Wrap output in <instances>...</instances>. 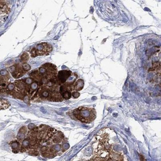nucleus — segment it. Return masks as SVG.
I'll return each mask as SVG.
<instances>
[{
	"label": "nucleus",
	"instance_id": "1",
	"mask_svg": "<svg viewBox=\"0 0 161 161\" xmlns=\"http://www.w3.org/2000/svg\"><path fill=\"white\" fill-rule=\"evenodd\" d=\"M73 116L83 123L89 124L92 122L96 117L95 110L88 107H79L72 112Z\"/></svg>",
	"mask_w": 161,
	"mask_h": 161
},
{
	"label": "nucleus",
	"instance_id": "2",
	"mask_svg": "<svg viewBox=\"0 0 161 161\" xmlns=\"http://www.w3.org/2000/svg\"><path fill=\"white\" fill-rule=\"evenodd\" d=\"M39 72L43 78L48 80L55 78L57 75V69L56 66L52 63H45L39 68Z\"/></svg>",
	"mask_w": 161,
	"mask_h": 161
},
{
	"label": "nucleus",
	"instance_id": "3",
	"mask_svg": "<svg viewBox=\"0 0 161 161\" xmlns=\"http://www.w3.org/2000/svg\"><path fill=\"white\" fill-rule=\"evenodd\" d=\"M52 47L47 43L38 44L30 51V55L32 57L40 55H47L52 52Z\"/></svg>",
	"mask_w": 161,
	"mask_h": 161
},
{
	"label": "nucleus",
	"instance_id": "4",
	"mask_svg": "<svg viewBox=\"0 0 161 161\" xmlns=\"http://www.w3.org/2000/svg\"><path fill=\"white\" fill-rule=\"evenodd\" d=\"M51 93V87L47 85H39V88L35 95L33 101H35L36 99L40 100H48L50 101Z\"/></svg>",
	"mask_w": 161,
	"mask_h": 161
},
{
	"label": "nucleus",
	"instance_id": "5",
	"mask_svg": "<svg viewBox=\"0 0 161 161\" xmlns=\"http://www.w3.org/2000/svg\"><path fill=\"white\" fill-rule=\"evenodd\" d=\"M72 73L71 71L69 70H61L59 71L56 76V81H57V85L60 86L65 83Z\"/></svg>",
	"mask_w": 161,
	"mask_h": 161
},
{
	"label": "nucleus",
	"instance_id": "6",
	"mask_svg": "<svg viewBox=\"0 0 161 161\" xmlns=\"http://www.w3.org/2000/svg\"><path fill=\"white\" fill-rule=\"evenodd\" d=\"M9 72L12 74V77L15 79H19L23 76L26 72L23 70L21 65H16L12 66L9 68Z\"/></svg>",
	"mask_w": 161,
	"mask_h": 161
},
{
	"label": "nucleus",
	"instance_id": "7",
	"mask_svg": "<svg viewBox=\"0 0 161 161\" xmlns=\"http://www.w3.org/2000/svg\"><path fill=\"white\" fill-rule=\"evenodd\" d=\"M39 88V83L34 81L30 85L29 90L28 91V95L29 96L30 100H34L35 95L38 91V89Z\"/></svg>",
	"mask_w": 161,
	"mask_h": 161
},
{
	"label": "nucleus",
	"instance_id": "8",
	"mask_svg": "<svg viewBox=\"0 0 161 161\" xmlns=\"http://www.w3.org/2000/svg\"><path fill=\"white\" fill-rule=\"evenodd\" d=\"M64 139V135L61 132H56L49 140L52 144H60Z\"/></svg>",
	"mask_w": 161,
	"mask_h": 161
},
{
	"label": "nucleus",
	"instance_id": "9",
	"mask_svg": "<svg viewBox=\"0 0 161 161\" xmlns=\"http://www.w3.org/2000/svg\"><path fill=\"white\" fill-rule=\"evenodd\" d=\"M16 88L18 90L24 92H27V86L25 82V79H19V80H16L14 82Z\"/></svg>",
	"mask_w": 161,
	"mask_h": 161
},
{
	"label": "nucleus",
	"instance_id": "10",
	"mask_svg": "<svg viewBox=\"0 0 161 161\" xmlns=\"http://www.w3.org/2000/svg\"><path fill=\"white\" fill-rule=\"evenodd\" d=\"M27 128L26 126H23L20 128L19 131L17 135V140L21 142L27 136Z\"/></svg>",
	"mask_w": 161,
	"mask_h": 161
},
{
	"label": "nucleus",
	"instance_id": "11",
	"mask_svg": "<svg viewBox=\"0 0 161 161\" xmlns=\"http://www.w3.org/2000/svg\"><path fill=\"white\" fill-rule=\"evenodd\" d=\"M30 76L34 81H36V82L39 83L41 82L42 79L43 78L42 75H41L40 73L39 72V70H38L32 71L31 73H30Z\"/></svg>",
	"mask_w": 161,
	"mask_h": 161
},
{
	"label": "nucleus",
	"instance_id": "12",
	"mask_svg": "<svg viewBox=\"0 0 161 161\" xmlns=\"http://www.w3.org/2000/svg\"><path fill=\"white\" fill-rule=\"evenodd\" d=\"M84 86V81L83 79H76L75 82L73 83V91H80L83 89Z\"/></svg>",
	"mask_w": 161,
	"mask_h": 161
},
{
	"label": "nucleus",
	"instance_id": "13",
	"mask_svg": "<svg viewBox=\"0 0 161 161\" xmlns=\"http://www.w3.org/2000/svg\"><path fill=\"white\" fill-rule=\"evenodd\" d=\"M10 146L12 150V152L15 153L20 152V149H21V142H19L18 140H13L10 143Z\"/></svg>",
	"mask_w": 161,
	"mask_h": 161
},
{
	"label": "nucleus",
	"instance_id": "14",
	"mask_svg": "<svg viewBox=\"0 0 161 161\" xmlns=\"http://www.w3.org/2000/svg\"><path fill=\"white\" fill-rule=\"evenodd\" d=\"M11 78V73L7 70H0V79L1 80L8 81Z\"/></svg>",
	"mask_w": 161,
	"mask_h": 161
},
{
	"label": "nucleus",
	"instance_id": "15",
	"mask_svg": "<svg viewBox=\"0 0 161 161\" xmlns=\"http://www.w3.org/2000/svg\"><path fill=\"white\" fill-rule=\"evenodd\" d=\"M10 106H11V104L7 99L0 98V110L9 108Z\"/></svg>",
	"mask_w": 161,
	"mask_h": 161
},
{
	"label": "nucleus",
	"instance_id": "16",
	"mask_svg": "<svg viewBox=\"0 0 161 161\" xmlns=\"http://www.w3.org/2000/svg\"><path fill=\"white\" fill-rule=\"evenodd\" d=\"M16 88V86H15V84L14 83H9L8 85H7V87L6 88L5 92L6 93H9L10 95L13 92V91L15 90Z\"/></svg>",
	"mask_w": 161,
	"mask_h": 161
},
{
	"label": "nucleus",
	"instance_id": "17",
	"mask_svg": "<svg viewBox=\"0 0 161 161\" xmlns=\"http://www.w3.org/2000/svg\"><path fill=\"white\" fill-rule=\"evenodd\" d=\"M29 58H30V55L29 54V53L25 52L21 55L20 59H21L22 63H26L27 61H29Z\"/></svg>",
	"mask_w": 161,
	"mask_h": 161
},
{
	"label": "nucleus",
	"instance_id": "18",
	"mask_svg": "<svg viewBox=\"0 0 161 161\" xmlns=\"http://www.w3.org/2000/svg\"><path fill=\"white\" fill-rule=\"evenodd\" d=\"M22 68L23 69V70L25 71V72H27V71H29L30 70V69H31V66H30L29 64L27 63H23V64L22 65Z\"/></svg>",
	"mask_w": 161,
	"mask_h": 161
},
{
	"label": "nucleus",
	"instance_id": "19",
	"mask_svg": "<svg viewBox=\"0 0 161 161\" xmlns=\"http://www.w3.org/2000/svg\"><path fill=\"white\" fill-rule=\"evenodd\" d=\"M80 96V94L78 92V91H73L71 92V97H73L74 99L78 98Z\"/></svg>",
	"mask_w": 161,
	"mask_h": 161
},
{
	"label": "nucleus",
	"instance_id": "20",
	"mask_svg": "<svg viewBox=\"0 0 161 161\" xmlns=\"http://www.w3.org/2000/svg\"><path fill=\"white\" fill-rule=\"evenodd\" d=\"M23 101H24L25 103H26L28 104H30V99L29 98V96L28 95V94H26L24 96V98L23 99Z\"/></svg>",
	"mask_w": 161,
	"mask_h": 161
},
{
	"label": "nucleus",
	"instance_id": "21",
	"mask_svg": "<svg viewBox=\"0 0 161 161\" xmlns=\"http://www.w3.org/2000/svg\"><path fill=\"white\" fill-rule=\"evenodd\" d=\"M35 127V125H34V124H30L29 126V130H30L34 129Z\"/></svg>",
	"mask_w": 161,
	"mask_h": 161
}]
</instances>
